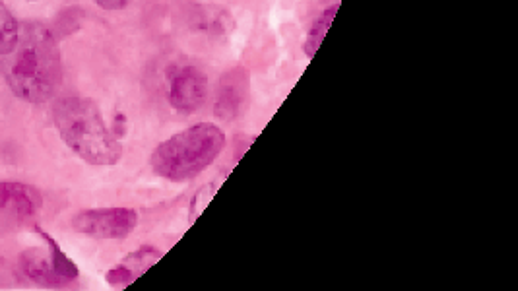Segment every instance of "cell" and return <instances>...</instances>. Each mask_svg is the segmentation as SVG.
Segmentation results:
<instances>
[{"mask_svg": "<svg viewBox=\"0 0 518 291\" xmlns=\"http://www.w3.org/2000/svg\"><path fill=\"white\" fill-rule=\"evenodd\" d=\"M2 76L12 94L28 103L53 99L63 82V59L57 37L39 22H24L14 47L0 57Z\"/></svg>", "mask_w": 518, "mask_h": 291, "instance_id": "cell-1", "label": "cell"}, {"mask_svg": "<svg viewBox=\"0 0 518 291\" xmlns=\"http://www.w3.org/2000/svg\"><path fill=\"white\" fill-rule=\"evenodd\" d=\"M53 121L63 142L80 160L98 167H111L121 162V138L105 125L94 99L61 97L53 105Z\"/></svg>", "mask_w": 518, "mask_h": 291, "instance_id": "cell-2", "label": "cell"}, {"mask_svg": "<svg viewBox=\"0 0 518 291\" xmlns=\"http://www.w3.org/2000/svg\"><path fill=\"white\" fill-rule=\"evenodd\" d=\"M226 134L216 125L198 123L162 142L150 158L158 177L171 183H185L198 177L224 152Z\"/></svg>", "mask_w": 518, "mask_h": 291, "instance_id": "cell-3", "label": "cell"}, {"mask_svg": "<svg viewBox=\"0 0 518 291\" xmlns=\"http://www.w3.org/2000/svg\"><path fill=\"white\" fill-rule=\"evenodd\" d=\"M74 229L92 239H127L138 226V212L132 208H96L74 216Z\"/></svg>", "mask_w": 518, "mask_h": 291, "instance_id": "cell-4", "label": "cell"}, {"mask_svg": "<svg viewBox=\"0 0 518 291\" xmlns=\"http://www.w3.org/2000/svg\"><path fill=\"white\" fill-rule=\"evenodd\" d=\"M169 78V103L177 113L193 115L208 97V78L196 66H173L167 72Z\"/></svg>", "mask_w": 518, "mask_h": 291, "instance_id": "cell-5", "label": "cell"}, {"mask_svg": "<svg viewBox=\"0 0 518 291\" xmlns=\"http://www.w3.org/2000/svg\"><path fill=\"white\" fill-rule=\"evenodd\" d=\"M251 101V74L243 65L229 68L226 74L220 78L216 101H214V113L224 123H233L241 119Z\"/></svg>", "mask_w": 518, "mask_h": 291, "instance_id": "cell-6", "label": "cell"}, {"mask_svg": "<svg viewBox=\"0 0 518 291\" xmlns=\"http://www.w3.org/2000/svg\"><path fill=\"white\" fill-rule=\"evenodd\" d=\"M43 204L41 194L22 183H0V218L10 222H26Z\"/></svg>", "mask_w": 518, "mask_h": 291, "instance_id": "cell-7", "label": "cell"}, {"mask_svg": "<svg viewBox=\"0 0 518 291\" xmlns=\"http://www.w3.org/2000/svg\"><path fill=\"white\" fill-rule=\"evenodd\" d=\"M191 28L196 33H202L208 37H226L227 33L233 32L235 20L231 12L222 6L202 4L193 10Z\"/></svg>", "mask_w": 518, "mask_h": 291, "instance_id": "cell-8", "label": "cell"}, {"mask_svg": "<svg viewBox=\"0 0 518 291\" xmlns=\"http://www.w3.org/2000/svg\"><path fill=\"white\" fill-rule=\"evenodd\" d=\"M20 268L35 284L45 288H55L65 284V280L55 272L49 251L43 249H28L20 255Z\"/></svg>", "mask_w": 518, "mask_h": 291, "instance_id": "cell-9", "label": "cell"}, {"mask_svg": "<svg viewBox=\"0 0 518 291\" xmlns=\"http://www.w3.org/2000/svg\"><path fill=\"white\" fill-rule=\"evenodd\" d=\"M35 229H37V233H39V235L45 239V243H47V251H49V255H51V262H53L55 272H57L65 282L76 280V278L80 276V270H78V266L74 264V260L70 259L65 251L61 249V245H59L51 235H47L41 227H35Z\"/></svg>", "mask_w": 518, "mask_h": 291, "instance_id": "cell-10", "label": "cell"}, {"mask_svg": "<svg viewBox=\"0 0 518 291\" xmlns=\"http://www.w3.org/2000/svg\"><path fill=\"white\" fill-rule=\"evenodd\" d=\"M338 10H340V4H334V6L326 8L323 14L315 20V24L311 26L309 35H307V39H305V45H303L305 55H307L309 59H313V57L317 55V51L321 49V43H323L326 33L330 30V26H332V22H334Z\"/></svg>", "mask_w": 518, "mask_h": 291, "instance_id": "cell-11", "label": "cell"}, {"mask_svg": "<svg viewBox=\"0 0 518 291\" xmlns=\"http://www.w3.org/2000/svg\"><path fill=\"white\" fill-rule=\"evenodd\" d=\"M18 22L12 16V12L8 10V6L4 4V0H0V57H4L16 43L18 39Z\"/></svg>", "mask_w": 518, "mask_h": 291, "instance_id": "cell-12", "label": "cell"}, {"mask_svg": "<svg viewBox=\"0 0 518 291\" xmlns=\"http://www.w3.org/2000/svg\"><path fill=\"white\" fill-rule=\"evenodd\" d=\"M162 257V251H158V249H154V247H142V249L130 253L129 257L123 260L121 264H125L127 268H130V272L138 278V276H142L148 268H152Z\"/></svg>", "mask_w": 518, "mask_h": 291, "instance_id": "cell-13", "label": "cell"}, {"mask_svg": "<svg viewBox=\"0 0 518 291\" xmlns=\"http://www.w3.org/2000/svg\"><path fill=\"white\" fill-rule=\"evenodd\" d=\"M105 280H107V284H111V286L125 288V286H129V284H132V282L136 280V276L130 272V268H127L125 264H121V266L109 270V272L105 274Z\"/></svg>", "mask_w": 518, "mask_h": 291, "instance_id": "cell-14", "label": "cell"}, {"mask_svg": "<svg viewBox=\"0 0 518 291\" xmlns=\"http://www.w3.org/2000/svg\"><path fill=\"white\" fill-rule=\"evenodd\" d=\"M130 0H96L99 8L103 10H109V12H115V10H123L129 6Z\"/></svg>", "mask_w": 518, "mask_h": 291, "instance_id": "cell-15", "label": "cell"}, {"mask_svg": "<svg viewBox=\"0 0 518 291\" xmlns=\"http://www.w3.org/2000/svg\"><path fill=\"white\" fill-rule=\"evenodd\" d=\"M113 134L117 136V138H121L125 132H127V119H125V115H117L115 117V127H113Z\"/></svg>", "mask_w": 518, "mask_h": 291, "instance_id": "cell-16", "label": "cell"}]
</instances>
